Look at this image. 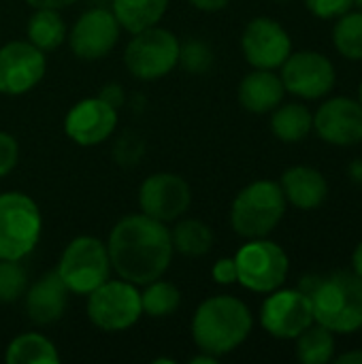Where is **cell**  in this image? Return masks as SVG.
Returning a JSON list of instances; mask_svg holds the SVG:
<instances>
[{
	"instance_id": "1",
	"label": "cell",
	"mask_w": 362,
	"mask_h": 364,
	"mask_svg": "<svg viewBox=\"0 0 362 364\" xmlns=\"http://www.w3.org/2000/svg\"><path fill=\"white\" fill-rule=\"evenodd\" d=\"M107 252L117 277L145 286L160 279L173 262L171 228L145 213L122 218L109 235Z\"/></svg>"
},
{
	"instance_id": "2",
	"label": "cell",
	"mask_w": 362,
	"mask_h": 364,
	"mask_svg": "<svg viewBox=\"0 0 362 364\" xmlns=\"http://www.w3.org/2000/svg\"><path fill=\"white\" fill-rule=\"evenodd\" d=\"M252 326V311L241 299L218 294L196 307L192 318V339L201 352L222 358L250 337Z\"/></svg>"
},
{
	"instance_id": "3",
	"label": "cell",
	"mask_w": 362,
	"mask_h": 364,
	"mask_svg": "<svg viewBox=\"0 0 362 364\" xmlns=\"http://www.w3.org/2000/svg\"><path fill=\"white\" fill-rule=\"evenodd\" d=\"M314 320L335 335H350L362 328V279L354 271L320 275L309 294Z\"/></svg>"
},
{
	"instance_id": "4",
	"label": "cell",
	"mask_w": 362,
	"mask_h": 364,
	"mask_svg": "<svg viewBox=\"0 0 362 364\" xmlns=\"http://www.w3.org/2000/svg\"><path fill=\"white\" fill-rule=\"evenodd\" d=\"M286 196L282 186L271 179H258L245 186L233 200L230 226L243 239L269 237L286 213Z\"/></svg>"
},
{
	"instance_id": "5",
	"label": "cell",
	"mask_w": 362,
	"mask_h": 364,
	"mask_svg": "<svg viewBox=\"0 0 362 364\" xmlns=\"http://www.w3.org/2000/svg\"><path fill=\"white\" fill-rule=\"evenodd\" d=\"M43 218L38 205L21 192L0 194V260H21L38 243Z\"/></svg>"
},
{
	"instance_id": "6",
	"label": "cell",
	"mask_w": 362,
	"mask_h": 364,
	"mask_svg": "<svg viewBox=\"0 0 362 364\" xmlns=\"http://www.w3.org/2000/svg\"><path fill=\"white\" fill-rule=\"evenodd\" d=\"M55 273L75 294H90L100 284L111 277V260L107 245L96 237H77L73 239L58 262Z\"/></svg>"
},
{
	"instance_id": "7",
	"label": "cell",
	"mask_w": 362,
	"mask_h": 364,
	"mask_svg": "<svg viewBox=\"0 0 362 364\" xmlns=\"http://www.w3.org/2000/svg\"><path fill=\"white\" fill-rule=\"evenodd\" d=\"M179 38L158 23L134 32L124 51L126 68L141 81L160 79L179 64Z\"/></svg>"
},
{
	"instance_id": "8",
	"label": "cell",
	"mask_w": 362,
	"mask_h": 364,
	"mask_svg": "<svg viewBox=\"0 0 362 364\" xmlns=\"http://www.w3.org/2000/svg\"><path fill=\"white\" fill-rule=\"evenodd\" d=\"M143 316L139 286L126 279H107L87 294V318L105 333L132 328Z\"/></svg>"
},
{
	"instance_id": "9",
	"label": "cell",
	"mask_w": 362,
	"mask_h": 364,
	"mask_svg": "<svg viewBox=\"0 0 362 364\" xmlns=\"http://www.w3.org/2000/svg\"><path fill=\"white\" fill-rule=\"evenodd\" d=\"M237 264V282L252 292L269 294L284 286L290 260L288 254L273 241L250 239L235 256Z\"/></svg>"
},
{
	"instance_id": "10",
	"label": "cell",
	"mask_w": 362,
	"mask_h": 364,
	"mask_svg": "<svg viewBox=\"0 0 362 364\" xmlns=\"http://www.w3.org/2000/svg\"><path fill=\"white\" fill-rule=\"evenodd\" d=\"M312 299L297 290H273L260 307V324L275 339H297L314 324Z\"/></svg>"
},
{
	"instance_id": "11",
	"label": "cell",
	"mask_w": 362,
	"mask_h": 364,
	"mask_svg": "<svg viewBox=\"0 0 362 364\" xmlns=\"http://www.w3.org/2000/svg\"><path fill=\"white\" fill-rule=\"evenodd\" d=\"M280 68H282L280 77L286 92L305 100L324 98L337 83V73L333 62L318 51L290 53Z\"/></svg>"
},
{
	"instance_id": "12",
	"label": "cell",
	"mask_w": 362,
	"mask_h": 364,
	"mask_svg": "<svg viewBox=\"0 0 362 364\" xmlns=\"http://www.w3.org/2000/svg\"><path fill=\"white\" fill-rule=\"evenodd\" d=\"M192 203L190 183L175 173H154L139 188V207L141 213L158 222L179 220Z\"/></svg>"
},
{
	"instance_id": "13",
	"label": "cell",
	"mask_w": 362,
	"mask_h": 364,
	"mask_svg": "<svg viewBox=\"0 0 362 364\" xmlns=\"http://www.w3.org/2000/svg\"><path fill=\"white\" fill-rule=\"evenodd\" d=\"M45 51L30 41H9L0 47V92L21 96L30 92L45 75Z\"/></svg>"
},
{
	"instance_id": "14",
	"label": "cell",
	"mask_w": 362,
	"mask_h": 364,
	"mask_svg": "<svg viewBox=\"0 0 362 364\" xmlns=\"http://www.w3.org/2000/svg\"><path fill=\"white\" fill-rule=\"evenodd\" d=\"M241 51L254 68L273 70L292 53V41L280 21L271 17H256L243 30Z\"/></svg>"
},
{
	"instance_id": "15",
	"label": "cell",
	"mask_w": 362,
	"mask_h": 364,
	"mask_svg": "<svg viewBox=\"0 0 362 364\" xmlns=\"http://www.w3.org/2000/svg\"><path fill=\"white\" fill-rule=\"evenodd\" d=\"M119 21L109 9H90L79 15L75 21L68 43L73 53L79 60H100L105 58L119 41Z\"/></svg>"
},
{
	"instance_id": "16",
	"label": "cell",
	"mask_w": 362,
	"mask_h": 364,
	"mask_svg": "<svg viewBox=\"0 0 362 364\" xmlns=\"http://www.w3.org/2000/svg\"><path fill=\"white\" fill-rule=\"evenodd\" d=\"M115 126L117 109L100 96L79 100L64 117L66 136L81 147H94L105 143L113 134Z\"/></svg>"
},
{
	"instance_id": "17",
	"label": "cell",
	"mask_w": 362,
	"mask_h": 364,
	"mask_svg": "<svg viewBox=\"0 0 362 364\" xmlns=\"http://www.w3.org/2000/svg\"><path fill=\"white\" fill-rule=\"evenodd\" d=\"M314 130L322 141L337 147H350L362 141V105L337 96L326 100L314 113Z\"/></svg>"
},
{
	"instance_id": "18",
	"label": "cell",
	"mask_w": 362,
	"mask_h": 364,
	"mask_svg": "<svg viewBox=\"0 0 362 364\" xmlns=\"http://www.w3.org/2000/svg\"><path fill=\"white\" fill-rule=\"evenodd\" d=\"M68 288L55 271L45 273L26 292V314L38 326H49L64 316Z\"/></svg>"
},
{
	"instance_id": "19",
	"label": "cell",
	"mask_w": 362,
	"mask_h": 364,
	"mask_svg": "<svg viewBox=\"0 0 362 364\" xmlns=\"http://www.w3.org/2000/svg\"><path fill=\"white\" fill-rule=\"evenodd\" d=\"M282 192L286 203L297 209L309 211L320 207L329 196V183L324 175L314 166H292L282 175Z\"/></svg>"
},
{
	"instance_id": "20",
	"label": "cell",
	"mask_w": 362,
	"mask_h": 364,
	"mask_svg": "<svg viewBox=\"0 0 362 364\" xmlns=\"http://www.w3.org/2000/svg\"><path fill=\"white\" fill-rule=\"evenodd\" d=\"M286 87L282 77L267 68H256L239 83V102L250 113H269L282 105Z\"/></svg>"
},
{
	"instance_id": "21",
	"label": "cell",
	"mask_w": 362,
	"mask_h": 364,
	"mask_svg": "<svg viewBox=\"0 0 362 364\" xmlns=\"http://www.w3.org/2000/svg\"><path fill=\"white\" fill-rule=\"evenodd\" d=\"M169 9V0H113L111 11L130 34L156 26Z\"/></svg>"
},
{
	"instance_id": "22",
	"label": "cell",
	"mask_w": 362,
	"mask_h": 364,
	"mask_svg": "<svg viewBox=\"0 0 362 364\" xmlns=\"http://www.w3.org/2000/svg\"><path fill=\"white\" fill-rule=\"evenodd\" d=\"M4 360L9 364H58L60 354L45 335L23 333L9 343Z\"/></svg>"
},
{
	"instance_id": "23",
	"label": "cell",
	"mask_w": 362,
	"mask_h": 364,
	"mask_svg": "<svg viewBox=\"0 0 362 364\" xmlns=\"http://www.w3.org/2000/svg\"><path fill=\"white\" fill-rule=\"evenodd\" d=\"M271 130L284 143H297L314 130V113L299 102L280 105L271 115Z\"/></svg>"
},
{
	"instance_id": "24",
	"label": "cell",
	"mask_w": 362,
	"mask_h": 364,
	"mask_svg": "<svg viewBox=\"0 0 362 364\" xmlns=\"http://www.w3.org/2000/svg\"><path fill=\"white\" fill-rule=\"evenodd\" d=\"M68 36L66 23L55 9H34L28 19V41L41 51L58 49Z\"/></svg>"
},
{
	"instance_id": "25",
	"label": "cell",
	"mask_w": 362,
	"mask_h": 364,
	"mask_svg": "<svg viewBox=\"0 0 362 364\" xmlns=\"http://www.w3.org/2000/svg\"><path fill=\"white\" fill-rule=\"evenodd\" d=\"M171 239L173 250L190 258H201L209 254L213 247V230L209 228V224L192 218L177 222L175 228L171 230Z\"/></svg>"
},
{
	"instance_id": "26",
	"label": "cell",
	"mask_w": 362,
	"mask_h": 364,
	"mask_svg": "<svg viewBox=\"0 0 362 364\" xmlns=\"http://www.w3.org/2000/svg\"><path fill=\"white\" fill-rule=\"evenodd\" d=\"M297 358L305 364H326L335 356V333L314 322L297 339Z\"/></svg>"
},
{
	"instance_id": "27",
	"label": "cell",
	"mask_w": 362,
	"mask_h": 364,
	"mask_svg": "<svg viewBox=\"0 0 362 364\" xmlns=\"http://www.w3.org/2000/svg\"><path fill=\"white\" fill-rule=\"evenodd\" d=\"M179 305H181L179 290L171 282H164L162 277L156 279V282L145 284V290L141 292L143 316L169 318V316H173L179 309Z\"/></svg>"
},
{
	"instance_id": "28",
	"label": "cell",
	"mask_w": 362,
	"mask_h": 364,
	"mask_svg": "<svg viewBox=\"0 0 362 364\" xmlns=\"http://www.w3.org/2000/svg\"><path fill=\"white\" fill-rule=\"evenodd\" d=\"M335 49L348 60H362V11H348L339 15L333 28Z\"/></svg>"
},
{
	"instance_id": "29",
	"label": "cell",
	"mask_w": 362,
	"mask_h": 364,
	"mask_svg": "<svg viewBox=\"0 0 362 364\" xmlns=\"http://www.w3.org/2000/svg\"><path fill=\"white\" fill-rule=\"evenodd\" d=\"M28 275L19 260H0V303H15L23 296Z\"/></svg>"
},
{
	"instance_id": "30",
	"label": "cell",
	"mask_w": 362,
	"mask_h": 364,
	"mask_svg": "<svg viewBox=\"0 0 362 364\" xmlns=\"http://www.w3.org/2000/svg\"><path fill=\"white\" fill-rule=\"evenodd\" d=\"M179 64L192 75H203L205 70L211 68L213 53L203 41L194 38L186 45H179Z\"/></svg>"
},
{
	"instance_id": "31",
	"label": "cell",
	"mask_w": 362,
	"mask_h": 364,
	"mask_svg": "<svg viewBox=\"0 0 362 364\" xmlns=\"http://www.w3.org/2000/svg\"><path fill=\"white\" fill-rule=\"evenodd\" d=\"M307 9L320 19H333L348 13L354 6V0H305Z\"/></svg>"
},
{
	"instance_id": "32",
	"label": "cell",
	"mask_w": 362,
	"mask_h": 364,
	"mask_svg": "<svg viewBox=\"0 0 362 364\" xmlns=\"http://www.w3.org/2000/svg\"><path fill=\"white\" fill-rule=\"evenodd\" d=\"M19 162V145L15 136L0 130V179L6 177Z\"/></svg>"
},
{
	"instance_id": "33",
	"label": "cell",
	"mask_w": 362,
	"mask_h": 364,
	"mask_svg": "<svg viewBox=\"0 0 362 364\" xmlns=\"http://www.w3.org/2000/svg\"><path fill=\"white\" fill-rule=\"evenodd\" d=\"M211 277L215 279V284L220 286H230L237 282V264L235 258H220L213 269H211Z\"/></svg>"
},
{
	"instance_id": "34",
	"label": "cell",
	"mask_w": 362,
	"mask_h": 364,
	"mask_svg": "<svg viewBox=\"0 0 362 364\" xmlns=\"http://www.w3.org/2000/svg\"><path fill=\"white\" fill-rule=\"evenodd\" d=\"M192 6H196L198 11H205V13H215V11H222L228 6L230 0H188Z\"/></svg>"
},
{
	"instance_id": "35",
	"label": "cell",
	"mask_w": 362,
	"mask_h": 364,
	"mask_svg": "<svg viewBox=\"0 0 362 364\" xmlns=\"http://www.w3.org/2000/svg\"><path fill=\"white\" fill-rule=\"evenodd\" d=\"M32 9H55L62 11L70 4H75L77 0H26Z\"/></svg>"
},
{
	"instance_id": "36",
	"label": "cell",
	"mask_w": 362,
	"mask_h": 364,
	"mask_svg": "<svg viewBox=\"0 0 362 364\" xmlns=\"http://www.w3.org/2000/svg\"><path fill=\"white\" fill-rule=\"evenodd\" d=\"M100 98L107 100L109 105H113V107L117 109V105L122 102L124 94H122V87H119V85H107V87L100 90Z\"/></svg>"
},
{
	"instance_id": "37",
	"label": "cell",
	"mask_w": 362,
	"mask_h": 364,
	"mask_svg": "<svg viewBox=\"0 0 362 364\" xmlns=\"http://www.w3.org/2000/svg\"><path fill=\"white\" fill-rule=\"evenodd\" d=\"M352 271L362 279V241L356 245V250L352 254Z\"/></svg>"
},
{
	"instance_id": "38",
	"label": "cell",
	"mask_w": 362,
	"mask_h": 364,
	"mask_svg": "<svg viewBox=\"0 0 362 364\" xmlns=\"http://www.w3.org/2000/svg\"><path fill=\"white\" fill-rule=\"evenodd\" d=\"M339 364H362V350H356V352H348V354H341L337 358Z\"/></svg>"
},
{
	"instance_id": "39",
	"label": "cell",
	"mask_w": 362,
	"mask_h": 364,
	"mask_svg": "<svg viewBox=\"0 0 362 364\" xmlns=\"http://www.w3.org/2000/svg\"><path fill=\"white\" fill-rule=\"evenodd\" d=\"M348 173H350V177H352V179H354L356 183H362V158L354 160V162L350 164Z\"/></svg>"
},
{
	"instance_id": "40",
	"label": "cell",
	"mask_w": 362,
	"mask_h": 364,
	"mask_svg": "<svg viewBox=\"0 0 362 364\" xmlns=\"http://www.w3.org/2000/svg\"><path fill=\"white\" fill-rule=\"evenodd\" d=\"M218 360H220L218 356H211V354H207V352H201L198 356L190 358V364H215Z\"/></svg>"
},
{
	"instance_id": "41",
	"label": "cell",
	"mask_w": 362,
	"mask_h": 364,
	"mask_svg": "<svg viewBox=\"0 0 362 364\" xmlns=\"http://www.w3.org/2000/svg\"><path fill=\"white\" fill-rule=\"evenodd\" d=\"M354 6H358V11H362V0H354Z\"/></svg>"
},
{
	"instance_id": "42",
	"label": "cell",
	"mask_w": 362,
	"mask_h": 364,
	"mask_svg": "<svg viewBox=\"0 0 362 364\" xmlns=\"http://www.w3.org/2000/svg\"><path fill=\"white\" fill-rule=\"evenodd\" d=\"M358 102L362 105V83H361V87H358Z\"/></svg>"
}]
</instances>
